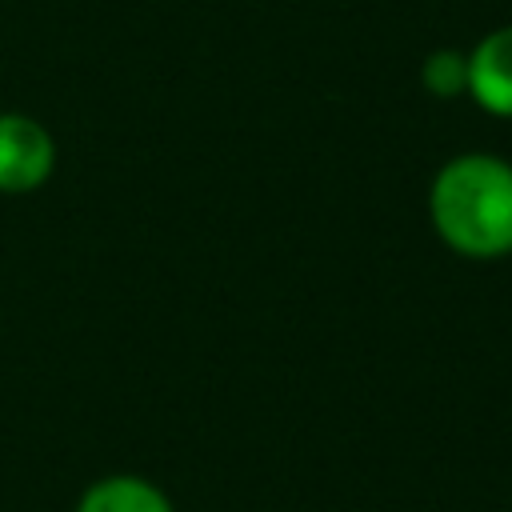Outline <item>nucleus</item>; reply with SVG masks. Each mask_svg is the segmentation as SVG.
<instances>
[{"mask_svg":"<svg viewBox=\"0 0 512 512\" xmlns=\"http://www.w3.org/2000/svg\"><path fill=\"white\" fill-rule=\"evenodd\" d=\"M56 172V136L28 112H0V196H28Z\"/></svg>","mask_w":512,"mask_h":512,"instance_id":"2","label":"nucleus"},{"mask_svg":"<svg viewBox=\"0 0 512 512\" xmlns=\"http://www.w3.org/2000/svg\"><path fill=\"white\" fill-rule=\"evenodd\" d=\"M428 220L464 260L512 256V160L496 152L448 156L428 184Z\"/></svg>","mask_w":512,"mask_h":512,"instance_id":"1","label":"nucleus"},{"mask_svg":"<svg viewBox=\"0 0 512 512\" xmlns=\"http://www.w3.org/2000/svg\"><path fill=\"white\" fill-rule=\"evenodd\" d=\"M468 100L496 120H512V24L484 32L468 48Z\"/></svg>","mask_w":512,"mask_h":512,"instance_id":"3","label":"nucleus"},{"mask_svg":"<svg viewBox=\"0 0 512 512\" xmlns=\"http://www.w3.org/2000/svg\"><path fill=\"white\" fill-rule=\"evenodd\" d=\"M76 512H176V508L156 480L136 472H112L80 492Z\"/></svg>","mask_w":512,"mask_h":512,"instance_id":"4","label":"nucleus"},{"mask_svg":"<svg viewBox=\"0 0 512 512\" xmlns=\"http://www.w3.org/2000/svg\"><path fill=\"white\" fill-rule=\"evenodd\" d=\"M420 84L436 100L468 96V52H460V48H432L420 60Z\"/></svg>","mask_w":512,"mask_h":512,"instance_id":"5","label":"nucleus"}]
</instances>
